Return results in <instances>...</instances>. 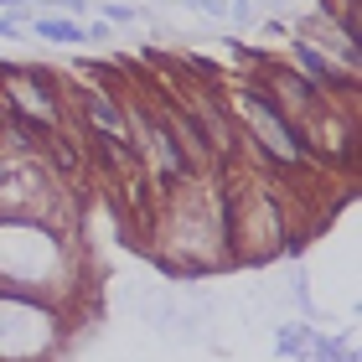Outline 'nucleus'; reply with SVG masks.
Masks as SVG:
<instances>
[{
  "label": "nucleus",
  "mask_w": 362,
  "mask_h": 362,
  "mask_svg": "<svg viewBox=\"0 0 362 362\" xmlns=\"http://www.w3.org/2000/svg\"><path fill=\"white\" fill-rule=\"evenodd\" d=\"M140 129H145V145H151V156H156V171L166 176V181H187L192 166H187V156H181V145L171 135V124L166 119H156L151 109H140Z\"/></svg>",
  "instance_id": "f257e3e1"
},
{
  "label": "nucleus",
  "mask_w": 362,
  "mask_h": 362,
  "mask_svg": "<svg viewBox=\"0 0 362 362\" xmlns=\"http://www.w3.org/2000/svg\"><path fill=\"white\" fill-rule=\"evenodd\" d=\"M78 104H83V119L93 124V135L129 140V119H124V109L114 104V98H104V93H78Z\"/></svg>",
  "instance_id": "f03ea898"
},
{
  "label": "nucleus",
  "mask_w": 362,
  "mask_h": 362,
  "mask_svg": "<svg viewBox=\"0 0 362 362\" xmlns=\"http://www.w3.org/2000/svg\"><path fill=\"white\" fill-rule=\"evenodd\" d=\"M31 37L57 42V47H78V42H88V31H83V21H68V16H37V21H31Z\"/></svg>",
  "instance_id": "7ed1b4c3"
},
{
  "label": "nucleus",
  "mask_w": 362,
  "mask_h": 362,
  "mask_svg": "<svg viewBox=\"0 0 362 362\" xmlns=\"http://www.w3.org/2000/svg\"><path fill=\"white\" fill-rule=\"evenodd\" d=\"M47 156H52V160H57V171H68V176H73V171H83V156H78V151H73V140H62V135H47Z\"/></svg>",
  "instance_id": "20e7f679"
},
{
  "label": "nucleus",
  "mask_w": 362,
  "mask_h": 362,
  "mask_svg": "<svg viewBox=\"0 0 362 362\" xmlns=\"http://www.w3.org/2000/svg\"><path fill=\"white\" fill-rule=\"evenodd\" d=\"M274 347H279V352H290V357H305V352H310V332H305V326H279Z\"/></svg>",
  "instance_id": "39448f33"
},
{
  "label": "nucleus",
  "mask_w": 362,
  "mask_h": 362,
  "mask_svg": "<svg viewBox=\"0 0 362 362\" xmlns=\"http://www.w3.org/2000/svg\"><path fill=\"white\" fill-rule=\"evenodd\" d=\"M104 16H109V21H119V26H129V21H135V6H119V0H104Z\"/></svg>",
  "instance_id": "423d86ee"
},
{
  "label": "nucleus",
  "mask_w": 362,
  "mask_h": 362,
  "mask_svg": "<svg viewBox=\"0 0 362 362\" xmlns=\"http://www.w3.org/2000/svg\"><path fill=\"white\" fill-rule=\"evenodd\" d=\"M223 16H233V21H254V6H249V0H228Z\"/></svg>",
  "instance_id": "0eeeda50"
},
{
  "label": "nucleus",
  "mask_w": 362,
  "mask_h": 362,
  "mask_svg": "<svg viewBox=\"0 0 362 362\" xmlns=\"http://www.w3.org/2000/svg\"><path fill=\"white\" fill-rule=\"evenodd\" d=\"M187 11H202V16H223V0H181Z\"/></svg>",
  "instance_id": "6e6552de"
},
{
  "label": "nucleus",
  "mask_w": 362,
  "mask_h": 362,
  "mask_svg": "<svg viewBox=\"0 0 362 362\" xmlns=\"http://www.w3.org/2000/svg\"><path fill=\"white\" fill-rule=\"evenodd\" d=\"M21 31H26V26L16 21V16H0V37H21Z\"/></svg>",
  "instance_id": "1a4fd4ad"
},
{
  "label": "nucleus",
  "mask_w": 362,
  "mask_h": 362,
  "mask_svg": "<svg viewBox=\"0 0 362 362\" xmlns=\"http://www.w3.org/2000/svg\"><path fill=\"white\" fill-rule=\"evenodd\" d=\"M11 124V93H0V129Z\"/></svg>",
  "instance_id": "9d476101"
},
{
  "label": "nucleus",
  "mask_w": 362,
  "mask_h": 362,
  "mask_svg": "<svg viewBox=\"0 0 362 362\" xmlns=\"http://www.w3.org/2000/svg\"><path fill=\"white\" fill-rule=\"evenodd\" d=\"M0 6H6V11H21V6H31V0H0Z\"/></svg>",
  "instance_id": "9b49d317"
}]
</instances>
